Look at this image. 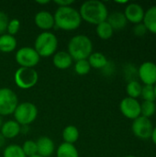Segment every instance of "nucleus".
I'll use <instances>...</instances> for the list:
<instances>
[{
    "label": "nucleus",
    "instance_id": "obj_16",
    "mask_svg": "<svg viewBox=\"0 0 156 157\" xmlns=\"http://www.w3.org/2000/svg\"><path fill=\"white\" fill-rule=\"evenodd\" d=\"M21 132V126L14 120L3 122L0 129V133L5 139H13L17 137Z\"/></svg>",
    "mask_w": 156,
    "mask_h": 157
},
{
    "label": "nucleus",
    "instance_id": "obj_37",
    "mask_svg": "<svg viewBox=\"0 0 156 157\" xmlns=\"http://www.w3.org/2000/svg\"><path fill=\"white\" fill-rule=\"evenodd\" d=\"M2 125H3V120H2V117L0 116V129L2 127Z\"/></svg>",
    "mask_w": 156,
    "mask_h": 157
},
{
    "label": "nucleus",
    "instance_id": "obj_32",
    "mask_svg": "<svg viewBox=\"0 0 156 157\" xmlns=\"http://www.w3.org/2000/svg\"><path fill=\"white\" fill-rule=\"evenodd\" d=\"M147 29L145 28V26L143 25V23H139L134 25L133 27V34L136 37H143L146 33H147Z\"/></svg>",
    "mask_w": 156,
    "mask_h": 157
},
{
    "label": "nucleus",
    "instance_id": "obj_19",
    "mask_svg": "<svg viewBox=\"0 0 156 157\" xmlns=\"http://www.w3.org/2000/svg\"><path fill=\"white\" fill-rule=\"evenodd\" d=\"M17 41L15 36H11L7 33L0 35V52L9 53L16 50Z\"/></svg>",
    "mask_w": 156,
    "mask_h": 157
},
{
    "label": "nucleus",
    "instance_id": "obj_5",
    "mask_svg": "<svg viewBox=\"0 0 156 157\" xmlns=\"http://www.w3.org/2000/svg\"><path fill=\"white\" fill-rule=\"evenodd\" d=\"M13 115L20 126H28L37 119L38 109L31 102H23L17 105Z\"/></svg>",
    "mask_w": 156,
    "mask_h": 157
},
{
    "label": "nucleus",
    "instance_id": "obj_20",
    "mask_svg": "<svg viewBox=\"0 0 156 157\" xmlns=\"http://www.w3.org/2000/svg\"><path fill=\"white\" fill-rule=\"evenodd\" d=\"M87 61H88L91 68L98 69V70H102L103 68H105V66L108 63V60L106 57V55L100 52H92L90 54V56L88 57Z\"/></svg>",
    "mask_w": 156,
    "mask_h": 157
},
{
    "label": "nucleus",
    "instance_id": "obj_39",
    "mask_svg": "<svg viewBox=\"0 0 156 157\" xmlns=\"http://www.w3.org/2000/svg\"><path fill=\"white\" fill-rule=\"evenodd\" d=\"M125 157H137V156H135V155H127V156H125Z\"/></svg>",
    "mask_w": 156,
    "mask_h": 157
},
{
    "label": "nucleus",
    "instance_id": "obj_10",
    "mask_svg": "<svg viewBox=\"0 0 156 157\" xmlns=\"http://www.w3.org/2000/svg\"><path fill=\"white\" fill-rule=\"evenodd\" d=\"M137 77L145 86H154L156 84V63L146 61L141 63L137 69Z\"/></svg>",
    "mask_w": 156,
    "mask_h": 157
},
{
    "label": "nucleus",
    "instance_id": "obj_36",
    "mask_svg": "<svg viewBox=\"0 0 156 157\" xmlns=\"http://www.w3.org/2000/svg\"><path fill=\"white\" fill-rule=\"evenodd\" d=\"M4 143H5V138L2 136V134L0 133V147H2L4 145Z\"/></svg>",
    "mask_w": 156,
    "mask_h": 157
},
{
    "label": "nucleus",
    "instance_id": "obj_13",
    "mask_svg": "<svg viewBox=\"0 0 156 157\" xmlns=\"http://www.w3.org/2000/svg\"><path fill=\"white\" fill-rule=\"evenodd\" d=\"M34 23L39 29H43L44 31H49V29L55 26L53 15L46 10L40 11L35 15Z\"/></svg>",
    "mask_w": 156,
    "mask_h": 157
},
{
    "label": "nucleus",
    "instance_id": "obj_25",
    "mask_svg": "<svg viewBox=\"0 0 156 157\" xmlns=\"http://www.w3.org/2000/svg\"><path fill=\"white\" fill-rule=\"evenodd\" d=\"M156 112L155 101H143L141 103V116L151 119Z\"/></svg>",
    "mask_w": 156,
    "mask_h": 157
},
{
    "label": "nucleus",
    "instance_id": "obj_26",
    "mask_svg": "<svg viewBox=\"0 0 156 157\" xmlns=\"http://www.w3.org/2000/svg\"><path fill=\"white\" fill-rule=\"evenodd\" d=\"M3 157H27L18 144H9L3 152Z\"/></svg>",
    "mask_w": 156,
    "mask_h": 157
},
{
    "label": "nucleus",
    "instance_id": "obj_27",
    "mask_svg": "<svg viewBox=\"0 0 156 157\" xmlns=\"http://www.w3.org/2000/svg\"><path fill=\"white\" fill-rule=\"evenodd\" d=\"M91 70L90 64L87 60H79L75 61L74 63V72L78 75H86Z\"/></svg>",
    "mask_w": 156,
    "mask_h": 157
},
{
    "label": "nucleus",
    "instance_id": "obj_7",
    "mask_svg": "<svg viewBox=\"0 0 156 157\" xmlns=\"http://www.w3.org/2000/svg\"><path fill=\"white\" fill-rule=\"evenodd\" d=\"M18 105L16 93L7 87L0 88V116H8L14 113Z\"/></svg>",
    "mask_w": 156,
    "mask_h": 157
},
{
    "label": "nucleus",
    "instance_id": "obj_29",
    "mask_svg": "<svg viewBox=\"0 0 156 157\" xmlns=\"http://www.w3.org/2000/svg\"><path fill=\"white\" fill-rule=\"evenodd\" d=\"M141 98L143 101H155V92L154 86H145L143 85Z\"/></svg>",
    "mask_w": 156,
    "mask_h": 157
},
{
    "label": "nucleus",
    "instance_id": "obj_14",
    "mask_svg": "<svg viewBox=\"0 0 156 157\" xmlns=\"http://www.w3.org/2000/svg\"><path fill=\"white\" fill-rule=\"evenodd\" d=\"M38 155L41 157H50L54 152L55 146L53 141L47 136H41L37 141Z\"/></svg>",
    "mask_w": 156,
    "mask_h": 157
},
{
    "label": "nucleus",
    "instance_id": "obj_38",
    "mask_svg": "<svg viewBox=\"0 0 156 157\" xmlns=\"http://www.w3.org/2000/svg\"><path fill=\"white\" fill-rule=\"evenodd\" d=\"M154 86V92H155V99H156V84Z\"/></svg>",
    "mask_w": 156,
    "mask_h": 157
},
{
    "label": "nucleus",
    "instance_id": "obj_23",
    "mask_svg": "<svg viewBox=\"0 0 156 157\" xmlns=\"http://www.w3.org/2000/svg\"><path fill=\"white\" fill-rule=\"evenodd\" d=\"M143 89V84L138 81L137 79L129 81L126 86V93L129 98L138 99V98H141Z\"/></svg>",
    "mask_w": 156,
    "mask_h": 157
},
{
    "label": "nucleus",
    "instance_id": "obj_17",
    "mask_svg": "<svg viewBox=\"0 0 156 157\" xmlns=\"http://www.w3.org/2000/svg\"><path fill=\"white\" fill-rule=\"evenodd\" d=\"M107 22L111 26L113 30H121L127 26V19L123 12L120 11H114L108 14Z\"/></svg>",
    "mask_w": 156,
    "mask_h": 157
},
{
    "label": "nucleus",
    "instance_id": "obj_4",
    "mask_svg": "<svg viewBox=\"0 0 156 157\" xmlns=\"http://www.w3.org/2000/svg\"><path fill=\"white\" fill-rule=\"evenodd\" d=\"M58 39L51 31H43L39 34L34 42V50L40 57H50L57 52Z\"/></svg>",
    "mask_w": 156,
    "mask_h": 157
},
{
    "label": "nucleus",
    "instance_id": "obj_24",
    "mask_svg": "<svg viewBox=\"0 0 156 157\" xmlns=\"http://www.w3.org/2000/svg\"><path fill=\"white\" fill-rule=\"evenodd\" d=\"M96 32L101 40H109L113 36L114 30L111 28V26L106 20V21L97 25Z\"/></svg>",
    "mask_w": 156,
    "mask_h": 157
},
{
    "label": "nucleus",
    "instance_id": "obj_34",
    "mask_svg": "<svg viewBox=\"0 0 156 157\" xmlns=\"http://www.w3.org/2000/svg\"><path fill=\"white\" fill-rule=\"evenodd\" d=\"M151 139H152V142L154 143V144L156 145V126L155 127H154V130H153V132H152Z\"/></svg>",
    "mask_w": 156,
    "mask_h": 157
},
{
    "label": "nucleus",
    "instance_id": "obj_31",
    "mask_svg": "<svg viewBox=\"0 0 156 157\" xmlns=\"http://www.w3.org/2000/svg\"><path fill=\"white\" fill-rule=\"evenodd\" d=\"M9 22V18L7 17V15L3 12L0 11V34H4L5 31H6V28Z\"/></svg>",
    "mask_w": 156,
    "mask_h": 157
},
{
    "label": "nucleus",
    "instance_id": "obj_6",
    "mask_svg": "<svg viewBox=\"0 0 156 157\" xmlns=\"http://www.w3.org/2000/svg\"><path fill=\"white\" fill-rule=\"evenodd\" d=\"M39 80V74L34 68L19 67L14 75V81L17 87L29 89L36 86Z\"/></svg>",
    "mask_w": 156,
    "mask_h": 157
},
{
    "label": "nucleus",
    "instance_id": "obj_40",
    "mask_svg": "<svg viewBox=\"0 0 156 157\" xmlns=\"http://www.w3.org/2000/svg\"><path fill=\"white\" fill-rule=\"evenodd\" d=\"M31 157H41L40 155H34V156H31Z\"/></svg>",
    "mask_w": 156,
    "mask_h": 157
},
{
    "label": "nucleus",
    "instance_id": "obj_12",
    "mask_svg": "<svg viewBox=\"0 0 156 157\" xmlns=\"http://www.w3.org/2000/svg\"><path fill=\"white\" fill-rule=\"evenodd\" d=\"M123 13L128 22L136 25L143 22L145 10L138 3H128L125 6Z\"/></svg>",
    "mask_w": 156,
    "mask_h": 157
},
{
    "label": "nucleus",
    "instance_id": "obj_1",
    "mask_svg": "<svg viewBox=\"0 0 156 157\" xmlns=\"http://www.w3.org/2000/svg\"><path fill=\"white\" fill-rule=\"evenodd\" d=\"M78 11L82 20L96 26L106 21L109 14L106 5L98 0L84 2Z\"/></svg>",
    "mask_w": 156,
    "mask_h": 157
},
{
    "label": "nucleus",
    "instance_id": "obj_9",
    "mask_svg": "<svg viewBox=\"0 0 156 157\" xmlns=\"http://www.w3.org/2000/svg\"><path fill=\"white\" fill-rule=\"evenodd\" d=\"M154 127V126L151 119L140 116L134 121H132L131 132L136 138L146 141L151 139Z\"/></svg>",
    "mask_w": 156,
    "mask_h": 157
},
{
    "label": "nucleus",
    "instance_id": "obj_22",
    "mask_svg": "<svg viewBox=\"0 0 156 157\" xmlns=\"http://www.w3.org/2000/svg\"><path fill=\"white\" fill-rule=\"evenodd\" d=\"M79 139V131L74 125L66 126L63 131V143L74 144Z\"/></svg>",
    "mask_w": 156,
    "mask_h": 157
},
{
    "label": "nucleus",
    "instance_id": "obj_15",
    "mask_svg": "<svg viewBox=\"0 0 156 157\" xmlns=\"http://www.w3.org/2000/svg\"><path fill=\"white\" fill-rule=\"evenodd\" d=\"M73 58L68 53V52L65 51H59L56 52L53 54L52 57V63L53 65L60 70H65L72 66L73 64Z\"/></svg>",
    "mask_w": 156,
    "mask_h": 157
},
{
    "label": "nucleus",
    "instance_id": "obj_11",
    "mask_svg": "<svg viewBox=\"0 0 156 157\" xmlns=\"http://www.w3.org/2000/svg\"><path fill=\"white\" fill-rule=\"evenodd\" d=\"M120 110L125 118L134 121L141 116V103L138 99L126 97L120 103Z\"/></svg>",
    "mask_w": 156,
    "mask_h": 157
},
{
    "label": "nucleus",
    "instance_id": "obj_30",
    "mask_svg": "<svg viewBox=\"0 0 156 157\" xmlns=\"http://www.w3.org/2000/svg\"><path fill=\"white\" fill-rule=\"evenodd\" d=\"M20 29V21L17 18H13V19H9L7 28H6V31L7 34L11 35V36H15L18 30Z\"/></svg>",
    "mask_w": 156,
    "mask_h": 157
},
{
    "label": "nucleus",
    "instance_id": "obj_3",
    "mask_svg": "<svg viewBox=\"0 0 156 157\" xmlns=\"http://www.w3.org/2000/svg\"><path fill=\"white\" fill-rule=\"evenodd\" d=\"M67 49L73 60H87L93 52V43L86 35L78 34L69 40Z\"/></svg>",
    "mask_w": 156,
    "mask_h": 157
},
{
    "label": "nucleus",
    "instance_id": "obj_21",
    "mask_svg": "<svg viewBox=\"0 0 156 157\" xmlns=\"http://www.w3.org/2000/svg\"><path fill=\"white\" fill-rule=\"evenodd\" d=\"M56 157H79V153L74 144L63 143L57 147Z\"/></svg>",
    "mask_w": 156,
    "mask_h": 157
},
{
    "label": "nucleus",
    "instance_id": "obj_8",
    "mask_svg": "<svg viewBox=\"0 0 156 157\" xmlns=\"http://www.w3.org/2000/svg\"><path fill=\"white\" fill-rule=\"evenodd\" d=\"M15 59L20 67L34 68L40 63V57L34 50V48L22 47L17 51Z\"/></svg>",
    "mask_w": 156,
    "mask_h": 157
},
{
    "label": "nucleus",
    "instance_id": "obj_2",
    "mask_svg": "<svg viewBox=\"0 0 156 157\" xmlns=\"http://www.w3.org/2000/svg\"><path fill=\"white\" fill-rule=\"evenodd\" d=\"M53 17L55 26L65 31L76 29L82 22L79 11L73 6H58Z\"/></svg>",
    "mask_w": 156,
    "mask_h": 157
},
{
    "label": "nucleus",
    "instance_id": "obj_28",
    "mask_svg": "<svg viewBox=\"0 0 156 157\" xmlns=\"http://www.w3.org/2000/svg\"><path fill=\"white\" fill-rule=\"evenodd\" d=\"M24 154L27 157H31L38 155V149H37V144L35 141L32 140H28L26 141L22 146H21Z\"/></svg>",
    "mask_w": 156,
    "mask_h": 157
},
{
    "label": "nucleus",
    "instance_id": "obj_18",
    "mask_svg": "<svg viewBox=\"0 0 156 157\" xmlns=\"http://www.w3.org/2000/svg\"><path fill=\"white\" fill-rule=\"evenodd\" d=\"M143 23L148 32L156 35V6H152L145 10Z\"/></svg>",
    "mask_w": 156,
    "mask_h": 157
},
{
    "label": "nucleus",
    "instance_id": "obj_33",
    "mask_svg": "<svg viewBox=\"0 0 156 157\" xmlns=\"http://www.w3.org/2000/svg\"><path fill=\"white\" fill-rule=\"evenodd\" d=\"M54 3L58 6H72V5L74 3V0H56Z\"/></svg>",
    "mask_w": 156,
    "mask_h": 157
},
{
    "label": "nucleus",
    "instance_id": "obj_35",
    "mask_svg": "<svg viewBox=\"0 0 156 157\" xmlns=\"http://www.w3.org/2000/svg\"><path fill=\"white\" fill-rule=\"evenodd\" d=\"M36 3H37V4H40V5H46V4L50 3V1H49V0H46V1H40V0H37Z\"/></svg>",
    "mask_w": 156,
    "mask_h": 157
}]
</instances>
